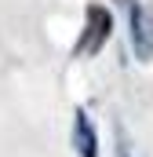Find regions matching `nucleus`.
<instances>
[{
	"label": "nucleus",
	"mask_w": 153,
	"mask_h": 157,
	"mask_svg": "<svg viewBox=\"0 0 153 157\" xmlns=\"http://www.w3.org/2000/svg\"><path fill=\"white\" fill-rule=\"evenodd\" d=\"M120 4H124L128 15H131V44H135V55L146 62V59H153V37H150V29H146L142 7H139L135 0H120Z\"/></svg>",
	"instance_id": "nucleus-2"
},
{
	"label": "nucleus",
	"mask_w": 153,
	"mask_h": 157,
	"mask_svg": "<svg viewBox=\"0 0 153 157\" xmlns=\"http://www.w3.org/2000/svg\"><path fill=\"white\" fill-rule=\"evenodd\" d=\"M73 146L80 157H99V139H95L91 117L84 110H76V121H73Z\"/></svg>",
	"instance_id": "nucleus-3"
},
{
	"label": "nucleus",
	"mask_w": 153,
	"mask_h": 157,
	"mask_svg": "<svg viewBox=\"0 0 153 157\" xmlns=\"http://www.w3.org/2000/svg\"><path fill=\"white\" fill-rule=\"evenodd\" d=\"M120 157H128V150H120Z\"/></svg>",
	"instance_id": "nucleus-4"
},
{
	"label": "nucleus",
	"mask_w": 153,
	"mask_h": 157,
	"mask_svg": "<svg viewBox=\"0 0 153 157\" xmlns=\"http://www.w3.org/2000/svg\"><path fill=\"white\" fill-rule=\"evenodd\" d=\"M110 29H113V15H110L106 7L91 4V7H88V29H84V37L76 44V55H95V51L106 44Z\"/></svg>",
	"instance_id": "nucleus-1"
}]
</instances>
